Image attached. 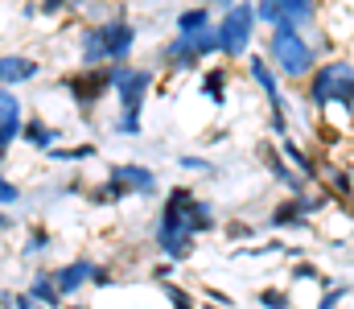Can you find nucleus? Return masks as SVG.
Here are the masks:
<instances>
[{
  "mask_svg": "<svg viewBox=\"0 0 354 309\" xmlns=\"http://www.w3.org/2000/svg\"><path fill=\"white\" fill-rule=\"evenodd\" d=\"M177 165H181L185 174H210V169H214V161H206V157H189V153H181Z\"/></svg>",
  "mask_w": 354,
  "mask_h": 309,
  "instance_id": "obj_29",
  "label": "nucleus"
},
{
  "mask_svg": "<svg viewBox=\"0 0 354 309\" xmlns=\"http://www.w3.org/2000/svg\"><path fill=\"white\" fill-rule=\"evenodd\" d=\"M202 293H206V301H214V306H223V309H235V301H231V297H227L223 289H210V285H206Z\"/></svg>",
  "mask_w": 354,
  "mask_h": 309,
  "instance_id": "obj_34",
  "label": "nucleus"
},
{
  "mask_svg": "<svg viewBox=\"0 0 354 309\" xmlns=\"http://www.w3.org/2000/svg\"><path fill=\"white\" fill-rule=\"evenodd\" d=\"M21 124H25V103L12 87H0V140L17 144L21 140Z\"/></svg>",
  "mask_w": 354,
  "mask_h": 309,
  "instance_id": "obj_12",
  "label": "nucleus"
},
{
  "mask_svg": "<svg viewBox=\"0 0 354 309\" xmlns=\"http://www.w3.org/2000/svg\"><path fill=\"white\" fill-rule=\"evenodd\" d=\"M256 25H260V21H256L252 0L231 4V8L218 17V29H214V37H218V54H227V58H243V54H248V46H252Z\"/></svg>",
  "mask_w": 354,
  "mask_h": 309,
  "instance_id": "obj_5",
  "label": "nucleus"
},
{
  "mask_svg": "<svg viewBox=\"0 0 354 309\" xmlns=\"http://www.w3.org/2000/svg\"><path fill=\"white\" fill-rule=\"evenodd\" d=\"M169 272H174V264L165 260V264H157V268H153V281H169Z\"/></svg>",
  "mask_w": 354,
  "mask_h": 309,
  "instance_id": "obj_36",
  "label": "nucleus"
},
{
  "mask_svg": "<svg viewBox=\"0 0 354 309\" xmlns=\"http://www.w3.org/2000/svg\"><path fill=\"white\" fill-rule=\"evenodd\" d=\"M99 268H103V264H95V260H87V256H75V260L50 268V277H54V289H58L62 297H79L87 285H95Z\"/></svg>",
  "mask_w": 354,
  "mask_h": 309,
  "instance_id": "obj_10",
  "label": "nucleus"
},
{
  "mask_svg": "<svg viewBox=\"0 0 354 309\" xmlns=\"http://www.w3.org/2000/svg\"><path fill=\"white\" fill-rule=\"evenodd\" d=\"M248 75L256 79V87L268 95V107H272V132L276 136H288V115H284V95H280V83H276V71L268 66V58L260 54H248Z\"/></svg>",
  "mask_w": 354,
  "mask_h": 309,
  "instance_id": "obj_9",
  "label": "nucleus"
},
{
  "mask_svg": "<svg viewBox=\"0 0 354 309\" xmlns=\"http://www.w3.org/2000/svg\"><path fill=\"white\" fill-rule=\"evenodd\" d=\"M149 91H153V71L149 66H132V62L111 66V95L120 100L124 115H140Z\"/></svg>",
  "mask_w": 354,
  "mask_h": 309,
  "instance_id": "obj_6",
  "label": "nucleus"
},
{
  "mask_svg": "<svg viewBox=\"0 0 354 309\" xmlns=\"http://www.w3.org/2000/svg\"><path fill=\"white\" fill-rule=\"evenodd\" d=\"M272 227L276 231H288V227H309V214H305V203L301 198H288L272 210Z\"/></svg>",
  "mask_w": 354,
  "mask_h": 309,
  "instance_id": "obj_18",
  "label": "nucleus"
},
{
  "mask_svg": "<svg viewBox=\"0 0 354 309\" xmlns=\"http://www.w3.org/2000/svg\"><path fill=\"white\" fill-rule=\"evenodd\" d=\"M309 100L317 103V111L330 107V103H338V107H346L354 115V66L346 58L313 66V75H309Z\"/></svg>",
  "mask_w": 354,
  "mask_h": 309,
  "instance_id": "obj_3",
  "label": "nucleus"
},
{
  "mask_svg": "<svg viewBox=\"0 0 354 309\" xmlns=\"http://www.w3.org/2000/svg\"><path fill=\"white\" fill-rule=\"evenodd\" d=\"M71 8V0H41L37 4V17H62Z\"/></svg>",
  "mask_w": 354,
  "mask_h": 309,
  "instance_id": "obj_32",
  "label": "nucleus"
},
{
  "mask_svg": "<svg viewBox=\"0 0 354 309\" xmlns=\"http://www.w3.org/2000/svg\"><path fill=\"white\" fill-rule=\"evenodd\" d=\"M12 309H46V306H41V301H33V297L21 289V293H12Z\"/></svg>",
  "mask_w": 354,
  "mask_h": 309,
  "instance_id": "obj_35",
  "label": "nucleus"
},
{
  "mask_svg": "<svg viewBox=\"0 0 354 309\" xmlns=\"http://www.w3.org/2000/svg\"><path fill=\"white\" fill-rule=\"evenodd\" d=\"M132 46H136V25L124 12H115V17H103V21H95V25L83 29L79 62L87 71H95V66H120V62L132 58Z\"/></svg>",
  "mask_w": 354,
  "mask_h": 309,
  "instance_id": "obj_1",
  "label": "nucleus"
},
{
  "mask_svg": "<svg viewBox=\"0 0 354 309\" xmlns=\"http://www.w3.org/2000/svg\"><path fill=\"white\" fill-rule=\"evenodd\" d=\"M198 4H206V8H223V12H227V8L239 4V0H198Z\"/></svg>",
  "mask_w": 354,
  "mask_h": 309,
  "instance_id": "obj_38",
  "label": "nucleus"
},
{
  "mask_svg": "<svg viewBox=\"0 0 354 309\" xmlns=\"http://www.w3.org/2000/svg\"><path fill=\"white\" fill-rule=\"evenodd\" d=\"M252 8H256V21H264V25L284 21V17H280V0H252Z\"/></svg>",
  "mask_w": 354,
  "mask_h": 309,
  "instance_id": "obj_27",
  "label": "nucleus"
},
{
  "mask_svg": "<svg viewBox=\"0 0 354 309\" xmlns=\"http://www.w3.org/2000/svg\"><path fill=\"white\" fill-rule=\"evenodd\" d=\"M25 293L33 297V301H41L46 309H62L66 306V297L54 289V277H50V268H41V272H33V281L25 285Z\"/></svg>",
  "mask_w": 354,
  "mask_h": 309,
  "instance_id": "obj_16",
  "label": "nucleus"
},
{
  "mask_svg": "<svg viewBox=\"0 0 354 309\" xmlns=\"http://www.w3.org/2000/svg\"><path fill=\"white\" fill-rule=\"evenodd\" d=\"M111 132H115V136H140V132H145V120H140V115H124V111H120V115L111 120Z\"/></svg>",
  "mask_w": 354,
  "mask_h": 309,
  "instance_id": "obj_25",
  "label": "nucleus"
},
{
  "mask_svg": "<svg viewBox=\"0 0 354 309\" xmlns=\"http://www.w3.org/2000/svg\"><path fill=\"white\" fill-rule=\"evenodd\" d=\"M50 243H54L50 227H29L25 243H21V256H41V252H50Z\"/></svg>",
  "mask_w": 354,
  "mask_h": 309,
  "instance_id": "obj_23",
  "label": "nucleus"
},
{
  "mask_svg": "<svg viewBox=\"0 0 354 309\" xmlns=\"http://www.w3.org/2000/svg\"><path fill=\"white\" fill-rule=\"evenodd\" d=\"M58 87H62V91L75 100V107L87 115L91 107H95V103L111 91V66H95V71H87V66H83V71H75V75L58 79Z\"/></svg>",
  "mask_w": 354,
  "mask_h": 309,
  "instance_id": "obj_8",
  "label": "nucleus"
},
{
  "mask_svg": "<svg viewBox=\"0 0 354 309\" xmlns=\"http://www.w3.org/2000/svg\"><path fill=\"white\" fill-rule=\"evenodd\" d=\"M342 297H351V285H330V289H326V297L317 301V309H338Z\"/></svg>",
  "mask_w": 354,
  "mask_h": 309,
  "instance_id": "obj_30",
  "label": "nucleus"
},
{
  "mask_svg": "<svg viewBox=\"0 0 354 309\" xmlns=\"http://www.w3.org/2000/svg\"><path fill=\"white\" fill-rule=\"evenodd\" d=\"M280 157H288L292 161V169L301 174V178H309V182H317V169H313V161H309V153H301V144L297 140H288V136H280Z\"/></svg>",
  "mask_w": 354,
  "mask_h": 309,
  "instance_id": "obj_19",
  "label": "nucleus"
},
{
  "mask_svg": "<svg viewBox=\"0 0 354 309\" xmlns=\"http://www.w3.org/2000/svg\"><path fill=\"white\" fill-rule=\"evenodd\" d=\"M351 182H354V169H351Z\"/></svg>",
  "mask_w": 354,
  "mask_h": 309,
  "instance_id": "obj_41",
  "label": "nucleus"
},
{
  "mask_svg": "<svg viewBox=\"0 0 354 309\" xmlns=\"http://www.w3.org/2000/svg\"><path fill=\"white\" fill-rule=\"evenodd\" d=\"M330 182H334V190H338V194H354L351 174H342V169H330Z\"/></svg>",
  "mask_w": 354,
  "mask_h": 309,
  "instance_id": "obj_33",
  "label": "nucleus"
},
{
  "mask_svg": "<svg viewBox=\"0 0 354 309\" xmlns=\"http://www.w3.org/2000/svg\"><path fill=\"white\" fill-rule=\"evenodd\" d=\"M107 178H115L128 194H140V198H153L157 194V169H149V165H136V161H120V165H111V174Z\"/></svg>",
  "mask_w": 354,
  "mask_h": 309,
  "instance_id": "obj_11",
  "label": "nucleus"
},
{
  "mask_svg": "<svg viewBox=\"0 0 354 309\" xmlns=\"http://www.w3.org/2000/svg\"><path fill=\"white\" fill-rule=\"evenodd\" d=\"M280 17L292 21L297 29L301 25H313L317 21V0H280Z\"/></svg>",
  "mask_w": 354,
  "mask_h": 309,
  "instance_id": "obj_20",
  "label": "nucleus"
},
{
  "mask_svg": "<svg viewBox=\"0 0 354 309\" xmlns=\"http://www.w3.org/2000/svg\"><path fill=\"white\" fill-rule=\"evenodd\" d=\"M260 306H268V309H288V293H280V289H264V293H260Z\"/></svg>",
  "mask_w": 354,
  "mask_h": 309,
  "instance_id": "obj_31",
  "label": "nucleus"
},
{
  "mask_svg": "<svg viewBox=\"0 0 354 309\" xmlns=\"http://www.w3.org/2000/svg\"><path fill=\"white\" fill-rule=\"evenodd\" d=\"M62 309H91V306H83V301H66Z\"/></svg>",
  "mask_w": 354,
  "mask_h": 309,
  "instance_id": "obj_39",
  "label": "nucleus"
},
{
  "mask_svg": "<svg viewBox=\"0 0 354 309\" xmlns=\"http://www.w3.org/2000/svg\"><path fill=\"white\" fill-rule=\"evenodd\" d=\"M288 277H292V281H305V285H322V289H330V277H326L317 264H305V260H301V264H292V272H288Z\"/></svg>",
  "mask_w": 354,
  "mask_h": 309,
  "instance_id": "obj_24",
  "label": "nucleus"
},
{
  "mask_svg": "<svg viewBox=\"0 0 354 309\" xmlns=\"http://www.w3.org/2000/svg\"><path fill=\"white\" fill-rule=\"evenodd\" d=\"M264 165H268V174H272L280 186H288V194H292V198H305V178H301L292 165H284V161H280V149H264Z\"/></svg>",
  "mask_w": 354,
  "mask_h": 309,
  "instance_id": "obj_15",
  "label": "nucleus"
},
{
  "mask_svg": "<svg viewBox=\"0 0 354 309\" xmlns=\"http://www.w3.org/2000/svg\"><path fill=\"white\" fill-rule=\"evenodd\" d=\"M153 247H157L169 264H181V260H189V256H194V235H189V231H185V223H181V210H177L174 190H169V194H165V203H161L157 227H153Z\"/></svg>",
  "mask_w": 354,
  "mask_h": 309,
  "instance_id": "obj_4",
  "label": "nucleus"
},
{
  "mask_svg": "<svg viewBox=\"0 0 354 309\" xmlns=\"http://www.w3.org/2000/svg\"><path fill=\"white\" fill-rule=\"evenodd\" d=\"M198 309H218V306H214V301H202V306H198Z\"/></svg>",
  "mask_w": 354,
  "mask_h": 309,
  "instance_id": "obj_40",
  "label": "nucleus"
},
{
  "mask_svg": "<svg viewBox=\"0 0 354 309\" xmlns=\"http://www.w3.org/2000/svg\"><path fill=\"white\" fill-rule=\"evenodd\" d=\"M227 79H231V75H227L223 66H210V71L202 75V95L214 103V107H223V103H227Z\"/></svg>",
  "mask_w": 354,
  "mask_h": 309,
  "instance_id": "obj_21",
  "label": "nucleus"
},
{
  "mask_svg": "<svg viewBox=\"0 0 354 309\" xmlns=\"http://www.w3.org/2000/svg\"><path fill=\"white\" fill-rule=\"evenodd\" d=\"M174 25H177V33H181V37H194V33L214 29V25H210V8H206V4H189V8H181V12L174 17Z\"/></svg>",
  "mask_w": 354,
  "mask_h": 309,
  "instance_id": "obj_17",
  "label": "nucleus"
},
{
  "mask_svg": "<svg viewBox=\"0 0 354 309\" xmlns=\"http://www.w3.org/2000/svg\"><path fill=\"white\" fill-rule=\"evenodd\" d=\"M17 203H21V186L0 174V210H8V206H17Z\"/></svg>",
  "mask_w": 354,
  "mask_h": 309,
  "instance_id": "obj_28",
  "label": "nucleus"
},
{
  "mask_svg": "<svg viewBox=\"0 0 354 309\" xmlns=\"http://www.w3.org/2000/svg\"><path fill=\"white\" fill-rule=\"evenodd\" d=\"M268 66L284 79H309L317 66V50L301 37V29L292 21H276L272 37H268Z\"/></svg>",
  "mask_w": 354,
  "mask_h": 309,
  "instance_id": "obj_2",
  "label": "nucleus"
},
{
  "mask_svg": "<svg viewBox=\"0 0 354 309\" xmlns=\"http://www.w3.org/2000/svg\"><path fill=\"white\" fill-rule=\"evenodd\" d=\"M41 75V62L29 54H0V87H25Z\"/></svg>",
  "mask_w": 354,
  "mask_h": 309,
  "instance_id": "obj_13",
  "label": "nucleus"
},
{
  "mask_svg": "<svg viewBox=\"0 0 354 309\" xmlns=\"http://www.w3.org/2000/svg\"><path fill=\"white\" fill-rule=\"evenodd\" d=\"M12 227H17V218H12L8 210H0V235H4V231H12Z\"/></svg>",
  "mask_w": 354,
  "mask_h": 309,
  "instance_id": "obj_37",
  "label": "nucleus"
},
{
  "mask_svg": "<svg viewBox=\"0 0 354 309\" xmlns=\"http://www.w3.org/2000/svg\"><path fill=\"white\" fill-rule=\"evenodd\" d=\"M21 140H25V144H33V149H41V153H50L62 136H58V128H54L46 115L29 111V115H25V124H21Z\"/></svg>",
  "mask_w": 354,
  "mask_h": 309,
  "instance_id": "obj_14",
  "label": "nucleus"
},
{
  "mask_svg": "<svg viewBox=\"0 0 354 309\" xmlns=\"http://www.w3.org/2000/svg\"><path fill=\"white\" fill-rule=\"evenodd\" d=\"M161 289H165V301H169L174 309H198V301H194L185 289H177L174 281H161Z\"/></svg>",
  "mask_w": 354,
  "mask_h": 309,
  "instance_id": "obj_26",
  "label": "nucleus"
},
{
  "mask_svg": "<svg viewBox=\"0 0 354 309\" xmlns=\"http://www.w3.org/2000/svg\"><path fill=\"white\" fill-rule=\"evenodd\" d=\"M50 161H66V165H79V161H95L99 157V144H71V149H62V144H54L50 153H46Z\"/></svg>",
  "mask_w": 354,
  "mask_h": 309,
  "instance_id": "obj_22",
  "label": "nucleus"
},
{
  "mask_svg": "<svg viewBox=\"0 0 354 309\" xmlns=\"http://www.w3.org/2000/svg\"><path fill=\"white\" fill-rule=\"evenodd\" d=\"M206 54H218V37H214V29L194 33V37H181V33H177L174 41L161 46V62H165L169 71H194Z\"/></svg>",
  "mask_w": 354,
  "mask_h": 309,
  "instance_id": "obj_7",
  "label": "nucleus"
}]
</instances>
